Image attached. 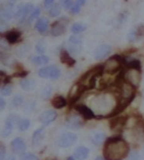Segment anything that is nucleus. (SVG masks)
<instances>
[{"label": "nucleus", "mask_w": 144, "mask_h": 160, "mask_svg": "<svg viewBox=\"0 0 144 160\" xmlns=\"http://www.w3.org/2000/svg\"><path fill=\"white\" fill-rule=\"evenodd\" d=\"M130 152V146L121 136L108 138L104 142L103 155L105 160H123Z\"/></svg>", "instance_id": "f257e3e1"}, {"label": "nucleus", "mask_w": 144, "mask_h": 160, "mask_svg": "<svg viewBox=\"0 0 144 160\" xmlns=\"http://www.w3.org/2000/svg\"><path fill=\"white\" fill-rule=\"evenodd\" d=\"M125 60L123 56L114 55L109 58L102 65L103 72L110 73V74H119L121 73L125 68Z\"/></svg>", "instance_id": "f03ea898"}, {"label": "nucleus", "mask_w": 144, "mask_h": 160, "mask_svg": "<svg viewBox=\"0 0 144 160\" xmlns=\"http://www.w3.org/2000/svg\"><path fill=\"white\" fill-rule=\"evenodd\" d=\"M122 78L131 83L135 88H138L142 80L141 69L134 68H125L122 71Z\"/></svg>", "instance_id": "7ed1b4c3"}, {"label": "nucleus", "mask_w": 144, "mask_h": 160, "mask_svg": "<svg viewBox=\"0 0 144 160\" xmlns=\"http://www.w3.org/2000/svg\"><path fill=\"white\" fill-rule=\"evenodd\" d=\"M38 75L41 78H49L52 80L58 79L61 75V71L58 67L56 66H48L43 67L38 70Z\"/></svg>", "instance_id": "20e7f679"}, {"label": "nucleus", "mask_w": 144, "mask_h": 160, "mask_svg": "<svg viewBox=\"0 0 144 160\" xmlns=\"http://www.w3.org/2000/svg\"><path fill=\"white\" fill-rule=\"evenodd\" d=\"M129 120L126 116H114L110 120V129L114 132H122Z\"/></svg>", "instance_id": "39448f33"}, {"label": "nucleus", "mask_w": 144, "mask_h": 160, "mask_svg": "<svg viewBox=\"0 0 144 160\" xmlns=\"http://www.w3.org/2000/svg\"><path fill=\"white\" fill-rule=\"evenodd\" d=\"M82 48H83V41L82 39L77 37L76 34L71 36L69 38L68 41V51L71 54H79L82 52Z\"/></svg>", "instance_id": "423d86ee"}, {"label": "nucleus", "mask_w": 144, "mask_h": 160, "mask_svg": "<svg viewBox=\"0 0 144 160\" xmlns=\"http://www.w3.org/2000/svg\"><path fill=\"white\" fill-rule=\"evenodd\" d=\"M77 139V136L75 133H71V132L64 133L60 136L58 143L61 148H69L74 145Z\"/></svg>", "instance_id": "0eeeda50"}, {"label": "nucleus", "mask_w": 144, "mask_h": 160, "mask_svg": "<svg viewBox=\"0 0 144 160\" xmlns=\"http://www.w3.org/2000/svg\"><path fill=\"white\" fill-rule=\"evenodd\" d=\"M68 21L65 20V19H61L57 22H55L52 27H51V30H50V33L52 36L54 37H58L62 34L65 33L66 31V22Z\"/></svg>", "instance_id": "6e6552de"}, {"label": "nucleus", "mask_w": 144, "mask_h": 160, "mask_svg": "<svg viewBox=\"0 0 144 160\" xmlns=\"http://www.w3.org/2000/svg\"><path fill=\"white\" fill-rule=\"evenodd\" d=\"M112 53V47L108 44L100 45L97 49L94 51V59L96 61H102Z\"/></svg>", "instance_id": "1a4fd4ad"}, {"label": "nucleus", "mask_w": 144, "mask_h": 160, "mask_svg": "<svg viewBox=\"0 0 144 160\" xmlns=\"http://www.w3.org/2000/svg\"><path fill=\"white\" fill-rule=\"evenodd\" d=\"M34 9H35L34 5L30 4V3H28L24 6H20L18 8L17 12H16L15 16H16V18H18L20 20V22H24L29 16V14L31 13V11H33Z\"/></svg>", "instance_id": "9d476101"}, {"label": "nucleus", "mask_w": 144, "mask_h": 160, "mask_svg": "<svg viewBox=\"0 0 144 160\" xmlns=\"http://www.w3.org/2000/svg\"><path fill=\"white\" fill-rule=\"evenodd\" d=\"M76 110L77 111V112L82 115V117H83L84 119H93L96 117L95 113L93 112V110L87 107L85 105H83V103H79V105H77L76 106Z\"/></svg>", "instance_id": "9b49d317"}, {"label": "nucleus", "mask_w": 144, "mask_h": 160, "mask_svg": "<svg viewBox=\"0 0 144 160\" xmlns=\"http://www.w3.org/2000/svg\"><path fill=\"white\" fill-rule=\"evenodd\" d=\"M5 37V40L9 43V44H15L20 41V39L22 37V32L18 29H12L9 31H6L3 34Z\"/></svg>", "instance_id": "f8f14e48"}, {"label": "nucleus", "mask_w": 144, "mask_h": 160, "mask_svg": "<svg viewBox=\"0 0 144 160\" xmlns=\"http://www.w3.org/2000/svg\"><path fill=\"white\" fill-rule=\"evenodd\" d=\"M11 148L12 150L16 154H23L26 150V143L24 142L23 139L21 138H16L11 142Z\"/></svg>", "instance_id": "ddd939ff"}, {"label": "nucleus", "mask_w": 144, "mask_h": 160, "mask_svg": "<svg viewBox=\"0 0 144 160\" xmlns=\"http://www.w3.org/2000/svg\"><path fill=\"white\" fill-rule=\"evenodd\" d=\"M57 112H56L55 110L53 109H48V110H45L43 111V112L41 113L40 115V122L44 125H48L52 123L54 120L57 118Z\"/></svg>", "instance_id": "4468645a"}, {"label": "nucleus", "mask_w": 144, "mask_h": 160, "mask_svg": "<svg viewBox=\"0 0 144 160\" xmlns=\"http://www.w3.org/2000/svg\"><path fill=\"white\" fill-rule=\"evenodd\" d=\"M83 125V120L79 115H72L67 119L66 126L70 129H79Z\"/></svg>", "instance_id": "2eb2a0df"}, {"label": "nucleus", "mask_w": 144, "mask_h": 160, "mask_svg": "<svg viewBox=\"0 0 144 160\" xmlns=\"http://www.w3.org/2000/svg\"><path fill=\"white\" fill-rule=\"evenodd\" d=\"M60 62L70 68L74 67L76 65V60L72 57L71 53L66 49H63L60 52Z\"/></svg>", "instance_id": "dca6fc26"}, {"label": "nucleus", "mask_w": 144, "mask_h": 160, "mask_svg": "<svg viewBox=\"0 0 144 160\" xmlns=\"http://www.w3.org/2000/svg\"><path fill=\"white\" fill-rule=\"evenodd\" d=\"M16 121H17V119H16V117H14V116H10L6 119L5 125H4L3 131H2V137H4V138L9 137L14 129V125H15Z\"/></svg>", "instance_id": "f3484780"}, {"label": "nucleus", "mask_w": 144, "mask_h": 160, "mask_svg": "<svg viewBox=\"0 0 144 160\" xmlns=\"http://www.w3.org/2000/svg\"><path fill=\"white\" fill-rule=\"evenodd\" d=\"M13 17H14V13L11 7L7 6L6 4H4L2 7H0V21L6 22L12 20Z\"/></svg>", "instance_id": "a211bd4d"}, {"label": "nucleus", "mask_w": 144, "mask_h": 160, "mask_svg": "<svg viewBox=\"0 0 144 160\" xmlns=\"http://www.w3.org/2000/svg\"><path fill=\"white\" fill-rule=\"evenodd\" d=\"M143 35H144V26H138L130 31V33L127 34L126 38L129 39L130 42H134Z\"/></svg>", "instance_id": "6ab92c4d"}, {"label": "nucleus", "mask_w": 144, "mask_h": 160, "mask_svg": "<svg viewBox=\"0 0 144 160\" xmlns=\"http://www.w3.org/2000/svg\"><path fill=\"white\" fill-rule=\"evenodd\" d=\"M51 105L56 109H61L68 105V101L63 96H55L51 101Z\"/></svg>", "instance_id": "aec40b11"}, {"label": "nucleus", "mask_w": 144, "mask_h": 160, "mask_svg": "<svg viewBox=\"0 0 144 160\" xmlns=\"http://www.w3.org/2000/svg\"><path fill=\"white\" fill-rule=\"evenodd\" d=\"M20 87L25 91H33L35 88V81L34 79H27L22 78L19 82Z\"/></svg>", "instance_id": "412c9836"}, {"label": "nucleus", "mask_w": 144, "mask_h": 160, "mask_svg": "<svg viewBox=\"0 0 144 160\" xmlns=\"http://www.w3.org/2000/svg\"><path fill=\"white\" fill-rule=\"evenodd\" d=\"M48 28H49V21H48L47 18H40L38 19V21L35 23V28L38 32H40L41 34H43L44 32L48 30Z\"/></svg>", "instance_id": "4be33fe9"}, {"label": "nucleus", "mask_w": 144, "mask_h": 160, "mask_svg": "<svg viewBox=\"0 0 144 160\" xmlns=\"http://www.w3.org/2000/svg\"><path fill=\"white\" fill-rule=\"evenodd\" d=\"M89 154V149L87 148H84V147H79L77 148L76 150H75V157L77 159V160H84L87 158Z\"/></svg>", "instance_id": "5701e85b"}, {"label": "nucleus", "mask_w": 144, "mask_h": 160, "mask_svg": "<svg viewBox=\"0 0 144 160\" xmlns=\"http://www.w3.org/2000/svg\"><path fill=\"white\" fill-rule=\"evenodd\" d=\"M44 134H45V132H44L43 127L39 128V129L35 131V133L33 135V145L34 146H37L41 142V141L44 137Z\"/></svg>", "instance_id": "b1692460"}, {"label": "nucleus", "mask_w": 144, "mask_h": 160, "mask_svg": "<svg viewBox=\"0 0 144 160\" xmlns=\"http://www.w3.org/2000/svg\"><path fill=\"white\" fill-rule=\"evenodd\" d=\"M31 62H33V63L35 66H45L46 63L49 62V58L44 55L35 56V57L31 59Z\"/></svg>", "instance_id": "393cba45"}, {"label": "nucleus", "mask_w": 144, "mask_h": 160, "mask_svg": "<svg viewBox=\"0 0 144 160\" xmlns=\"http://www.w3.org/2000/svg\"><path fill=\"white\" fill-rule=\"evenodd\" d=\"M91 141H92V142L94 143L95 146H100V145H102L103 142H105V141H106L105 140V134H103L101 132L95 133L92 136Z\"/></svg>", "instance_id": "a878e982"}, {"label": "nucleus", "mask_w": 144, "mask_h": 160, "mask_svg": "<svg viewBox=\"0 0 144 160\" xmlns=\"http://www.w3.org/2000/svg\"><path fill=\"white\" fill-rule=\"evenodd\" d=\"M85 29H86V26L84 25V23H82V22H75L71 28V31L76 35L83 32Z\"/></svg>", "instance_id": "bb28decb"}, {"label": "nucleus", "mask_w": 144, "mask_h": 160, "mask_svg": "<svg viewBox=\"0 0 144 160\" xmlns=\"http://www.w3.org/2000/svg\"><path fill=\"white\" fill-rule=\"evenodd\" d=\"M61 10H62V6L61 4H54L49 8V11H48V14H49L50 17L52 18H56L61 14Z\"/></svg>", "instance_id": "cd10ccee"}, {"label": "nucleus", "mask_w": 144, "mask_h": 160, "mask_svg": "<svg viewBox=\"0 0 144 160\" xmlns=\"http://www.w3.org/2000/svg\"><path fill=\"white\" fill-rule=\"evenodd\" d=\"M29 125H30V121L27 118H23V119H20L19 122H18V127H19V130L21 132H25L27 131L29 128Z\"/></svg>", "instance_id": "c85d7f7f"}, {"label": "nucleus", "mask_w": 144, "mask_h": 160, "mask_svg": "<svg viewBox=\"0 0 144 160\" xmlns=\"http://www.w3.org/2000/svg\"><path fill=\"white\" fill-rule=\"evenodd\" d=\"M40 12H41L40 8H39V7H35V9L31 11V13L29 14V17L28 22L30 23V22H33L35 20H36L39 17V15H40Z\"/></svg>", "instance_id": "c756f323"}, {"label": "nucleus", "mask_w": 144, "mask_h": 160, "mask_svg": "<svg viewBox=\"0 0 144 160\" xmlns=\"http://www.w3.org/2000/svg\"><path fill=\"white\" fill-rule=\"evenodd\" d=\"M12 91H13L12 85L10 83H8L1 87V89H0V94L2 96H10L12 94Z\"/></svg>", "instance_id": "7c9ffc66"}, {"label": "nucleus", "mask_w": 144, "mask_h": 160, "mask_svg": "<svg viewBox=\"0 0 144 160\" xmlns=\"http://www.w3.org/2000/svg\"><path fill=\"white\" fill-rule=\"evenodd\" d=\"M51 93H52V88H51V86H46V87H44L42 92H41V98L43 100H48L50 96H51Z\"/></svg>", "instance_id": "2f4dec72"}, {"label": "nucleus", "mask_w": 144, "mask_h": 160, "mask_svg": "<svg viewBox=\"0 0 144 160\" xmlns=\"http://www.w3.org/2000/svg\"><path fill=\"white\" fill-rule=\"evenodd\" d=\"M23 102H24V98L22 97L21 95H16L15 97L13 98L12 100V106L13 107H20L23 105Z\"/></svg>", "instance_id": "473e14b6"}, {"label": "nucleus", "mask_w": 144, "mask_h": 160, "mask_svg": "<svg viewBox=\"0 0 144 160\" xmlns=\"http://www.w3.org/2000/svg\"><path fill=\"white\" fill-rule=\"evenodd\" d=\"M28 74H29V71L28 70H23V69H21V70H17L15 73H13L12 77H17V78H21L22 79V78H26L28 76Z\"/></svg>", "instance_id": "72a5a7b5"}, {"label": "nucleus", "mask_w": 144, "mask_h": 160, "mask_svg": "<svg viewBox=\"0 0 144 160\" xmlns=\"http://www.w3.org/2000/svg\"><path fill=\"white\" fill-rule=\"evenodd\" d=\"M35 50H36L37 53L43 55V53L46 51V48H45V45H44L43 41H41V40H40V41H38L36 43V45H35Z\"/></svg>", "instance_id": "f704fd0d"}, {"label": "nucleus", "mask_w": 144, "mask_h": 160, "mask_svg": "<svg viewBox=\"0 0 144 160\" xmlns=\"http://www.w3.org/2000/svg\"><path fill=\"white\" fill-rule=\"evenodd\" d=\"M21 160H38V157L34 153H23Z\"/></svg>", "instance_id": "c9c22d12"}, {"label": "nucleus", "mask_w": 144, "mask_h": 160, "mask_svg": "<svg viewBox=\"0 0 144 160\" xmlns=\"http://www.w3.org/2000/svg\"><path fill=\"white\" fill-rule=\"evenodd\" d=\"M60 4L63 8L70 10L71 6L73 5V0H60Z\"/></svg>", "instance_id": "e433bc0d"}, {"label": "nucleus", "mask_w": 144, "mask_h": 160, "mask_svg": "<svg viewBox=\"0 0 144 160\" xmlns=\"http://www.w3.org/2000/svg\"><path fill=\"white\" fill-rule=\"evenodd\" d=\"M81 6H78L77 4H76V3H73V5L71 6V8H70V12L73 14V15H77V14H78L79 12H81Z\"/></svg>", "instance_id": "4c0bfd02"}, {"label": "nucleus", "mask_w": 144, "mask_h": 160, "mask_svg": "<svg viewBox=\"0 0 144 160\" xmlns=\"http://www.w3.org/2000/svg\"><path fill=\"white\" fill-rule=\"evenodd\" d=\"M6 156V148L3 145H0V160H4Z\"/></svg>", "instance_id": "58836bf2"}, {"label": "nucleus", "mask_w": 144, "mask_h": 160, "mask_svg": "<svg viewBox=\"0 0 144 160\" xmlns=\"http://www.w3.org/2000/svg\"><path fill=\"white\" fill-rule=\"evenodd\" d=\"M55 0H44V6L46 8H50L52 5H54Z\"/></svg>", "instance_id": "ea45409f"}, {"label": "nucleus", "mask_w": 144, "mask_h": 160, "mask_svg": "<svg viewBox=\"0 0 144 160\" xmlns=\"http://www.w3.org/2000/svg\"><path fill=\"white\" fill-rule=\"evenodd\" d=\"M6 107V102L5 100L2 98V97H0V110H3Z\"/></svg>", "instance_id": "a19ab883"}, {"label": "nucleus", "mask_w": 144, "mask_h": 160, "mask_svg": "<svg viewBox=\"0 0 144 160\" xmlns=\"http://www.w3.org/2000/svg\"><path fill=\"white\" fill-rule=\"evenodd\" d=\"M6 28H7V25L5 23V22L0 21V32H2V31H4Z\"/></svg>", "instance_id": "79ce46f5"}, {"label": "nucleus", "mask_w": 144, "mask_h": 160, "mask_svg": "<svg viewBox=\"0 0 144 160\" xmlns=\"http://www.w3.org/2000/svg\"><path fill=\"white\" fill-rule=\"evenodd\" d=\"M86 1L87 0H76V4H77L78 6H81V7H83L85 3H86Z\"/></svg>", "instance_id": "37998d69"}, {"label": "nucleus", "mask_w": 144, "mask_h": 160, "mask_svg": "<svg viewBox=\"0 0 144 160\" xmlns=\"http://www.w3.org/2000/svg\"><path fill=\"white\" fill-rule=\"evenodd\" d=\"M4 160H16V157H15L13 154H9V155H7V156L5 157Z\"/></svg>", "instance_id": "c03bdc74"}, {"label": "nucleus", "mask_w": 144, "mask_h": 160, "mask_svg": "<svg viewBox=\"0 0 144 160\" xmlns=\"http://www.w3.org/2000/svg\"><path fill=\"white\" fill-rule=\"evenodd\" d=\"M130 160H139V157H138L137 154L133 153V154H131V156L130 157Z\"/></svg>", "instance_id": "a18cd8bd"}, {"label": "nucleus", "mask_w": 144, "mask_h": 160, "mask_svg": "<svg viewBox=\"0 0 144 160\" xmlns=\"http://www.w3.org/2000/svg\"><path fill=\"white\" fill-rule=\"evenodd\" d=\"M94 160H104V158L102 156H98V157H96Z\"/></svg>", "instance_id": "49530a36"}, {"label": "nucleus", "mask_w": 144, "mask_h": 160, "mask_svg": "<svg viewBox=\"0 0 144 160\" xmlns=\"http://www.w3.org/2000/svg\"><path fill=\"white\" fill-rule=\"evenodd\" d=\"M67 160H75V157L70 156V157H68V158H67Z\"/></svg>", "instance_id": "de8ad7c7"}, {"label": "nucleus", "mask_w": 144, "mask_h": 160, "mask_svg": "<svg viewBox=\"0 0 144 160\" xmlns=\"http://www.w3.org/2000/svg\"><path fill=\"white\" fill-rule=\"evenodd\" d=\"M143 97H144V94H143Z\"/></svg>", "instance_id": "09e8293b"}, {"label": "nucleus", "mask_w": 144, "mask_h": 160, "mask_svg": "<svg viewBox=\"0 0 144 160\" xmlns=\"http://www.w3.org/2000/svg\"><path fill=\"white\" fill-rule=\"evenodd\" d=\"M0 1H1V0H0Z\"/></svg>", "instance_id": "8fccbe9b"}]
</instances>
